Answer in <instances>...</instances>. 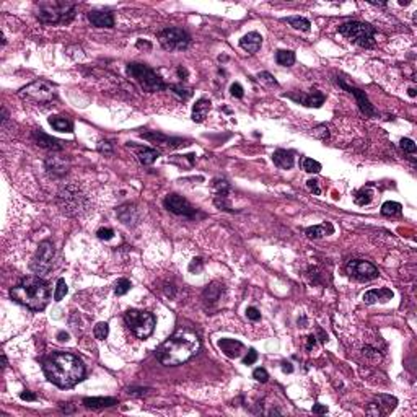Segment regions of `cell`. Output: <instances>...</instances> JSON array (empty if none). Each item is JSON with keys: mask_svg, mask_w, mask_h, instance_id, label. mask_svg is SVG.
Returning <instances> with one entry per match:
<instances>
[{"mask_svg": "<svg viewBox=\"0 0 417 417\" xmlns=\"http://www.w3.org/2000/svg\"><path fill=\"white\" fill-rule=\"evenodd\" d=\"M393 298V292L389 288H373L368 290L367 293H363V302L367 305H373L377 302H388Z\"/></svg>", "mask_w": 417, "mask_h": 417, "instance_id": "25", "label": "cell"}, {"mask_svg": "<svg viewBox=\"0 0 417 417\" xmlns=\"http://www.w3.org/2000/svg\"><path fill=\"white\" fill-rule=\"evenodd\" d=\"M127 75L147 93L163 92V90L168 88V85L163 82V78L153 69L145 66V64H139V62L127 64Z\"/></svg>", "mask_w": 417, "mask_h": 417, "instance_id": "5", "label": "cell"}, {"mask_svg": "<svg viewBox=\"0 0 417 417\" xmlns=\"http://www.w3.org/2000/svg\"><path fill=\"white\" fill-rule=\"evenodd\" d=\"M302 168L307 171V173H319V171H321V163L313 158H303Z\"/></svg>", "mask_w": 417, "mask_h": 417, "instance_id": "35", "label": "cell"}, {"mask_svg": "<svg viewBox=\"0 0 417 417\" xmlns=\"http://www.w3.org/2000/svg\"><path fill=\"white\" fill-rule=\"evenodd\" d=\"M253 378L256 380V382H261V383H267V380H269V373H267L264 368H256V370L253 372Z\"/></svg>", "mask_w": 417, "mask_h": 417, "instance_id": "43", "label": "cell"}, {"mask_svg": "<svg viewBox=\"0 0 417 417\" xmlns=\"http://www.w3.org/2000/svg\"><path fill=\"white\" fill-rule=\"evenodd\" d=\"M354 199H355V204H359V206L370 204V201H372V191H368V189H360V191H357Z\"/></svg>", "mask_w": 417, "mask_h": 417, "instance_id": "37", "label": "cell"}, {"mask_svg": "<svg viewBox=\"0 0 417 417\" xmlns=\"http://www.w3.org/2000/svg\"><path fill=\"white\" fill-rule=\"evenodd\" d=\"M312 136L314 139H319V140H326V139H329V131L324 124H319L314 129H312Z\"/></svg>", "mask_w": 417, "mask_h": 417, "instance_id": "40", "label": "cell"}, {"mask_svg": "<svg viewBox=\"0 0 417 417\" xmlns=\"http://www.w3.org/2000/svg\"><path fill=\"white\" fill-rule=\"evenodd\" d=\"M46 378L59 388H72L85 377V365L70 352H52L42 360Z\"/></svg>", "mask_w": 417, "mask_h": 417, "instance_id": "1", "label": "cell"}, {"mask_svg": "<svg viewBox=\"0 0 417 417\" xmlns=\"http://www.w3.org/2000/svg\"><path fill=\"white\" fill-rule=\"evenodd\" d=\"M312 411H313V414H326L328 413V408L323 404H314Z\"/></svg>", "mask_w": 417, "mask_h": 417, "instance_id": "53", "label": "cell"}, {"mask_svg": "<svg viewBox=\"0 0 417 417\" xmlns=\"http://www.w3.org/2000/svg\"><path fill=\"white\" fill-rule=\"evenodd\" d=\"M160 157V152L155 150V148H148V147H140L137 150V158L142 165H152L155 160Z\"/></svg>", "mask_w": 417, "mask_h": 417, "instance_id": "30", "label": "cell"}, {"mask_svg": "<svg viewBox=\"0 0 417 417\" xmlns=\"http://www.w3.org/2000/svg\"><path fill=\"white\" fill-rule=\"evenodd\" d=\"M282 370H284L285 373H292L293 372L292 363L290 362H282Z\"/></svg>", "mask_w": 417, "mask_h": 417, "instance_id": "56", "label": "cell"}, {"mask_svg": "<svg viewBox=\"0 0 417 417\" xmlns=\"http://www.w3.org/2000/svg\"><path fill=\"white\" fill-rule=\"evenodd\" d=\"M399 147L404 153L416 155V143H414V140H411V139H401Z\"/></svg>", "mask_w": 417, "mask_h": 417, "instance_id": "41", "label": "cell"}, {"mask_svg": "<svg viewBox=\"0 0 417 417\" xmlns=\"http://www.w3.org/2000/svg\"><path fill=\"white\" fill-rule=\"evenodd\" d=\"M284 96L293 100L295 103L308 106V108H321L326 100V96L321 92H318V90H312L310 93H287Z\"/></svg>", "mask_w": 417, "mask_h": 417, "instance_id": "15", "label": "cell"}, {"mask_svg": "<svg viewBox=\"0 0 417 417\" xmlns=\"http://www.w3.org/2000/svg\"><path fill=\"white\" fill-rule=\"evenodd\" d=\"M2 360H3V368H7L8 367V360H7V355L2 354Z\"/></svg>", "mask_w": 417, "mask_h": 417, "instance_id": "60", "label": "cell"}, {"mask_svg": "<svg viewBox=\"0 0 417 417\" xmlns=\"http://www.w3.org/2000/svg\"><path fill=\"white\" fill-rule=\"evenodd\" d=\"M246 316H248V319H251V321H259V319H261V313H259L258 308L249 307V308L246 310Z\"/></svg>", "mask_w": 417, "mask_h": 417, "instance_id": "49", "label": "cell"}, {"mask_svg": "<svg viewBox=\"0 0 417 417\" xmlns=\"http://www.w3.org/2000/svg\"><path fill=\"white\" fill-rule=\"evenodd\" d=\"M409 96H416V90L414 88H409Z\"/></svg>", "mask_w": 417, "mask_h": 417, "instance_id": "61", "label": "cell"}, {"mask_svg": "<svg viewBox=\"0 0 417 417\" xmlns=\"http://www.w3.org/2000/svg\"><path fill=\"white\" fill-rule=\"evenodd\" d=\"M285 21L292 26V28L300 30V31H310V26H312V23L303 17H288L285 18Z\"/></svg>", "mask_w": 417, "mask_h": 417, "instance_id": "33", "label": "cell"}, {"mask_svg": "<svg viewBox=\"0 0 417 417\" xmlns=\"http://www.w3.org/2000/svg\"><path fill=\"white\" fill-rule=\"evenodd\" d=\"M272 162H274L276 167H279L282 170H290L293 167V163H295V158H293V152L279 148V150L272 153Z\"/></svg>", "mask_w": 417, "mask_h": 417, "instance_id": "26", "label": "cell"}, {"mask_svg": "<svg viewBox=\"0 0 417 417\" xmlns=\"http://www.w3.org/2000/svg\"><path fill=\"white\" fill-rule=\"evenodd\" d=\"M31 139H33V142L36 145H39L41 148H46V150H51V152L64 150V142L57 140V139H54L52 136H47V134L42 131H33L31 132Z\"/></svg>", "mask_w": 417, "mask_h": 417, "instance_id": "17", "label": "cell"}, {"mask_svg": "<svg viewBox=\"0 0 417 417\" xmlns=\"http://www.w3.org/2000/svg\"><path fill=\"white\" fill-rule=\"evenodd\" d=\"M256 360H258V352H256L254 349H249L246 357L243 359V363H244V365H253Z\"/></svg>", "mask_w": 417, "mask_h": 417, "instance_id": "48", "label": "cell"}, {"mask_svg": "<svg viewBox=\"0 0 417 417\" xmlns=\"http://www.w3.org/2000/svg\"><path fill=\"white\" fill-rule=\"evenodd\" d=\"M261 44H263V36L256 31H251V33L244 35L242 39H240V47L243 51L249 52V54H254V52L259 51Z\"/></svg>", "mask_w": 417, "mask_h": 417, "instance_id": "22", "label": "cell"}, {"mask_svg": "<svg viewBox=\"0 0 417 417\" xmlns=\"http://www.w3.org/2000/svg\"><path fill=\"white\" fill-rule=\"evenodd\" d=\"M131 287H132V284H131V280H127V279H119L117 280V284H116V287H114V292H116V295H126L127 292L131 290Z\"/></svg>", "mask_w": 417, "mask_h": 417, "instance_id": "39", "label": "cell"}, {"mask_svg": "<svg viewBox=\"0 0 417 417\" xmlns=\"http://www.w3.org/2000/svg\"><path fill=\"white\" fill-rule=\"evenodd\" d=\"M148 391V388H127V394H131V396H143Z\"/></svg>", "mask_w": 417, "mask_h": 417, "instance_id": "51", "label": "cell"}, {"mask_svg": "<svg viewBox=\"0 0 417 417\" xmlns=\"http://www.w3.org/2000/svg\"><path fill=\"white\" fill-rule=\"evenodd\" d=\"M208 111H210V101L206 98H201L196 101L194 108H192V121L202 122L207 117Z\"/></svg>", "mask_w": 417, "mask_h": 417, "instance_id": "27", "label": "cell"}, {"mask_svg": "<svg viewBox=\"0 0 417 417\" xmlns=\"http://www.w3.org/2000/svg\"><path fill=\"white\" fill-rule=\"evenodd\" d=\"M117 404L116 398H85L83 406L92 409H103V408H113Z\"/></svg>", "mask_w": 417, "mask_h": 417, "instance_id": "28", "label": "cell"}, {"mask_svg": "<svg viewBox=\"0 0 417 417\" xmlns=\"http://www.w3.org/2000/svg\"><path fill=\"white\" fill-rule=\"evenodd\" d=\"M339 33L350 42L360 47H373L375 46V33L377 30L372 25L363 21H346L339 26Z\"/></svg>", "mask_w": 417, "mask_h": 417, "instance_id": "7", "label": "cell"}, {"mask_svg": "<svg viewBox=\"0 0 417 417\" xmlns=\"http://www.w3.org/2000/svg\"><path fill=\"white\" fill-rule=\"evenodd\" d=\"M88 21L96 28H113L114 26V17L111 12H104V10H92L87 13Z\"/></svg>", "mask_w": 417, "mask_h": 417, "instance_id": "18", "label": "cell"}, {"mask_svg": "<svg viewBox=\"0 0 417 417\" xmlns=\"http://www.w3.org/2000/svg\"><path fill=\"white\" fill-rule=\"evenodd\" d=\"M218 347H220V350L228 357V359H238L244 350L243 342L235 341V339H228V338L218 341Z\"/></svg>", "mask_w": 417, "mask_h": 417, "instance_id": "20", "label": "cell"}, {"mask_svg": "<svg viewBox=\"0 0 417 417\" xmlns=\"http://www.w3.org/2000/svg\"><path fill=\"white\" fill-rule=\"evenodd\" d=\"M178 75L183 78V80H186V78H188V70H186L183 66H179V67H178Z\"/></svg>", "mask_w": 417, "mask_h": 417, "instance_id": "57", "label": "cell"}, {"mask_svg": "<svg viewBox=\"0 0 417 417\" xmlns=\"http://www.w3.org/2000/svg\"><path fill=\"white\" fill-rule=\"evenodd\" d=\"M338 83L346 90V92H349L350 95L355 96L357 104H359V109H360V113L363 116H367V117H377L378 116L377 109L373 108V104L370 103V100H368V96L365 95V92H362V90L355 88V87H350V85H347L346 82H342V80H339Z\"/></svg>", "mask_w": 417, "mask_h": 417, "instance_id": "14", "label": "cell"}, {"mask_svg": "<svg viewBox=\"0 0 417 417\" xmlns=\"http://www.w3.org/2000/svg\"><path fill=\"white\" fill-rule=\"evenodd\" d=\"M230 93H232V96H235V98H243V87L240 83H233L232 87H230Z\"/></svg>", "mask_w": 417, "mask_h": 417, "instance_id": "50", "label": "cell"}, {"mask_svg": "<svg viewBox=\"0 0 417 417\" xmlns=\"http://www.w3.org/2000/svg\"><path fill=\"white\" fill-rule=\"evenodd\" d=\"M20 398L23 401H36V394H33L31 391H23L20 394Z\"/></svg>", "mask_w": 417, "mask_h": 417, "instance_id": "54", "label": "cell"}, {"mask_svg": "<svg viewBox=\"0 0 417 417\" xmlns=\"http://www.w3.org/2000/svg\"><path fill=\"white\" fill-rule=\"evenodd\" d=\"M96 237L100 240H104V242H108L114 237V230L113 228H100L98 232H96Z\"/></svg>", "mask_w": 417, "mask_h": 417, "instance_id": "45", "label": "cell"}, {"mask_svg": "<svg viewBox=\"0 0 417 417\" xmlns=\"http://www.w3.org/2000/svg\"><path fill=\"white\" fill-rule=\"evenodd\" d=\"M158 41L167 51H184L189 46L191 38L181 28H167L158 33Z\"/></svg>", "mask_w": 417, "mask_h": 417, "instance_id": "11", "label": "cell"}, {"mask_svg": "<svg viewBox=\"0 0 417 417\" xmlns=\"http://www.w3.org/2000/svg\"><path fill=\"white\" fill-rule=\"evenodd\" d=\"M346 272L347 276L352 277V279L355 280H360V282H367V280H373L377 279L380 276V272L375 266L372 263H368V261H363V259H354L350 261L349 264L346 266Z\"/></svg>", "mask_w": 417, "mask_h": 417, "instance_id": "12", "label": "cell"}, {"mask_svg": "<svg viewBox=\"0 0 417 417\" xmlns=\"http://www.w3.org/2000/svg\"><path fill=\"white\" fill-rule=\"evenodd\" d=\"M93 334H95V338L98 339V341H104L106 338H108V334H109V326L108 323H98L95 326V329H93Z\"/></svg>", "mask_w": 417, "mask_h": 417, "instance_id": "36", "label": "cell"}, {"mask_svg": "<svg viewBox=\"0 0 417 417\" xmlns=\"http://www.w3.org/2000/svg\"><path fill=\"white\" fill-rule=\"evenodd\" d=\"M77 5L64 0H47L36 5V18L42 25H67L75 17Z\"/></svg>", "mask_w": 417, "mask_h": 417, "instance_id": "4", "label": "cell"}, {"mask_svg": "<svg viewBox=\"0 0 417 417\" xmlns=\"http://www.w3.org/2000/svg\"><path fill=\"white\" fill-rule=\"evenodd\" d=\"M401 204L399 202H391V201H388V202H384V204L382 206V213L383 215H386V217H391V215H399L401 213Z\"/></svg>", "mask_w": 417, "mask_h": 417, "instance_id": "34", "label": "cell"}, {"mask_svg": "<svg viewBox=\"0 0 417 417\" xmlns=\"http://www.w3.org/2000/svg\"><path fill=\"white\" fill-rule=\"evenodd\" d=\"M67 292H69V287L66 284V280L64 279H59L57 280V285H56V292H54V300L56 302H61L64 297L67 295Z\"/></svg>", "mask_w": 417, "mask_h": 417, "instance_id": "38", "label": "cell"}, {"mask_svg": "<svg viewBox=\"0 0 417 417\" xmlns=\"http://www.w3.org/2000/svg\"><path fill=\"white\" fill-rule=\"evenodd\" d=\"M202 267H204V261L201 258H196V259H192V263L189 264V271L192 274H197V272L202 271Z\"/></svg>", "mask_w": 417, "mask_h": 417, "instance_id": "47", "label": "cell"}, {"mask_svg": "<svg viewBox=\"0 0 417 417\" xmlns=\"http://www.w3.org/2000/svg\"><path fill=\"white\" fill-rule=\"evenodd\" d=\"M18 96L23 101H30L35 104H46L56 100V87L47 80H36L26 85L18 92Z\"/></svg>", "mask_w": 417, "mask_h": 417, "instance_id": "8", "label": "cell"}, {"mask_svg": "<svg viewBox=\"0 0 417 417\" xmlns=\"http://www.w3.org/2000/svg\"><path fill=\"white\" fill-rule=\"evenodd\" d=\"M57 206L66 215L77 217L88 208V197L80 191L78 186L69 184L57 192Z\"/></svg>", "mask_w": 417, "mask_h": 417, "instance_id": "6", "label": "cell"}, {"mask_svg": "<svg viewBox=\"0 0 417 417\" xmlns=\"http://www.w3.org/2000/svg\"><path fill=\"white\" fill-rule=\"evenodd\" d=\"M276 61L282 67H292L295 64V52L288 49H279L276 52Z\"/></svg>", "mask_w": 417, "mask_h": 417, "instance_id": "32", "label": "cell"}, {"mask_svg": "<svg viewBox=\"0 0 417 417\" xmlns=\"http://www.w3.org/2000/svg\"><path fill=\"white\" fill-rule=\"evenodd\" d=\"M163 206L167 210L174 213V215L188 217V218H194L197 215V208L192 204H189L188 199H184L183 196H178V194H168L165 197Z\"/></svg>", "mask_w": 417, "mask_h": 417, "instance_id": "13", "label": "cell"}, {"mask_svg": "<svg viewBox=\"0 0 417 417\" xmlns=\"http://www.w3.org/2000/svg\"><path fill=\"white\" fill-rule=\"evenodd\" d=\"M52 264H54V244L49 240H44L39 243L36 254L31 259V271L36 276H44L52 269Z\"/></svg>", "mask_w": 417, "mask_h": 417, "instance_id": "10", "label": "cell"}, {"mask_svg": "<svg viewBox=\"0 0 417 417\" xmlns=\"http://www.w3.org/2000/svg\"><path fill=\"white\" fill-rule=\"evenodd\" d=\"M334 228L331 223H323V225H314V227H308L305 230V233H307L308 238H313V240H318V238H323L324 235L328 233H333Z\"/></svg>", "mask_w": 417, "mask_h": 417, "instance_id": "29", "label": "cell"}, {"mask_svg": "<svg viewBox=\"0 0 417 417\" xmlns=\"http://www.w3.org/2000/svg\"><path fill=\"white\" fill-rule=\"evenodd\" d=\"M258 77H259L261 82L267 83V85H269V87H279V83H277V80H276L274 77H272L269 72H261Z\"/></svg>", "mask_w": 417, "mask_h": 417, "instance_id": "44", "label": "cell"}, {"mask_svg": "<svg viewBox=\"0 0 417 417\" xmlns=\"http://www.w3.org/2000/svg\"><path fill=\"white\" fill-rule=\"evenodd\" d=\"M117 217L126 225H134L140 218V212H139V208L134 204H124L117 208Z\"/></svg>", "mask_w": 417, "mask_h": 417, "instance_id": "23", "label": "cell"}, {"mask_svg": "<svg viewBox=\"0 0 417 417\" xmlns=\"http://www.w3.org/2000/svg\"><path fill=\"white\" fill-rule=\"evenodd\" d=\"M10 297L31 312H41L51 300V290L39 276H28L10 290Z\"/></svg>", "mask_w": 417, "mask_h": 417, "instance_id": "3", "label": "cell"}, {"mask_svg": "<svg viewBox=\"0 0 417 417\" xmlns=\"http://www.w3.org/2000/svg\"><path fill=\"white\" fill-rule=\"evenodd\" d=\"M213 191H215V197H213V202L215 206L220 208V210H227V212H233L232 206H230L228 201V194L232 188L227 183L225 179H213Z\"/></svg>", "mask_w": 417, "mask_h": 417, "instance_id": "16", "label": "cell"}, {"mask_svg": "<svg viewBox=\"0 0 417 417\" xmlns=\"http://www.w3.org/2000/svg\"><path fill=\"white\" fill-rule=\"evenodd\" d=\"M69 163L66 158L57 157V155H51L49 158L46 160V170L49 171L52 176H64L67 173Z\"/></svg>", "mask_w": 417, "mask_h": 417, "instance_id": "24", "label": "cell"}, {"mask_svg": "<svg viewBox=\"0 0 417 417\" xmlns=\"http://www.w3.org/2000/svg\"><path fill=\"white\" fill-rule=\"evenodd\" d=\"M124 321L139 339L150 338L155 329V316L143 310H127L124 313Z\"/></svg>", "mask_w": 417, "mask_h": 417, "instance_id": "9", "label": "cell"}, {"mask_svg": "<svg viewBox=\"0 0 417 417\" xmlns=\"http://www.w3.org/2000/svg\"><path fill=\"white\" fill-rule=\"evenodd\" d=\"M168 88L174 90V93L179 95V98H183V100H188L189 96L192 95L191 90H186L184 87H181V85H168Z\"/></svg>", "mask_w": 417, "mask_h": 417, "instance_id": "42", "label": "cell"}, {"mask_svg": "<svg viewBox=\"0 0 417 417\" xmlns=\"http://www.w3.org/2000/svg\"><path fill=\"white\" fill-rule=\"evenodd\" d=\"M49 124L52 126V129L59 131V132H72L73 129L72 122L69 121L67 117H62V116H51Z\"/></svg>", "mask_w": 417, "mask_h": 417, "instance_id": "31", "label": "cell"}, {"mask_svg": "<svg viewBox=\"0 0 417 417\" xmlns=\"http://www.w3.org/2000/svg\"><path fill=\"white\" fill-rule=\"evenodd\" d=\"M222 295H223V285L220 282H212V284H208L206 287L204 293H202V300H204L206 307L210 308L220 302Z\"/></svg>", "mask_w": 417, "mask_h": 417, "instance_id": "21", "label": "cell"}, {"mask_svg": "<svg viewBox=\"0 0 417 417\" xmlns=\"http://www.w3.org/2000/svg\"><path fill=\"white\" fill-rule=\"evenodd\" d=\"M314 344H316V336H308L307 338V350H312L313 347H314Z\"/></svg>", "mask_w": 417, "mask_h": 417, "instance_id": "55", "label": "cell"}, {"mask_svg": "<svg viewBox=\"0 0 417 417\" xmlns=\"http://www.w3.org/2000/svg\"><path fill=\"white\" fill-rule=\"evenodd\" d=\"M318 334H319V338H321V339H319L321 342H326V341H328V334H324V333H323V329H318Z\"/></svg>", "mask_w": 417, "mask_h": 417, "instance_id": "59", "label": "cell"}, {"mask_svg": "<svg viewBox=\"0 0 417 417\" xmlns=\"http://www.w3.org/2000/svg\"><path fill=\"white\" fill-rule=\"evenodd\" d=\"M307 186H308L310 191L314 192V194H321V188H319V184H318L316 179H308V181H307Z\"/></svg>", "mask_w": 417, "mask_h": 417, "instance_id": "52", "label": "cell"}, {"mask_svg": "<svg viewBox=\"0 0 417 417\" xmlns=\"http://www.w3.org/2000/svg\"><path fill=\"white\" fill-rule=\"evenodd\" d=\"M57 339L61 341V342H66V341H69V334H67V333H64V331H62V333H59V334H57Z\"/></svg>", "mask_w": 417, "mask_h": 417, "instance_id": "58", "label": "cell"}, {"mask_svg": "<svg viewBox=\"0 0 417 417\" xmlns=\"http://www.w3.org/2000/svg\"><path fill=\"white\" fill-rule=\"evenodd\" d=\"M140 137L147 139V140H150L153 143H160V145H167V147H179V145H186L183 139H174V137H168V136H163V134H160L157 131L153 132H143L140 134Z\"/></svg>", "mask_w": 417, "mask_h": 417, "instance_id": "19", "label": "cell"}, {"mask_svg": "<svg viewBox=\"0 0 417 417\" xmlns=\"http://www.w3.org/2000/svg\"><path fill=\"white\" fill-rule=\"evenodd\" d=\"M201 349V339L196 331L178 328L157 349V359L163 365L174 367L192 359Z\"/></svg>", "mask_w": 417, "mask_h": 417, "instance_id": "2", "label": "cell"}, {"mask_svg": "<svg viewBox=\"0 0 417 417\" xmlns=\"http://www.w3.org/2000/svg\"><path fill=\"white\" fill-rule=\"evenodd\" d=\"M98 152L100 153H103V155H113V145L108 142V140H101L98 143Z\"/></svg>", "mask_w": 417, "mask_h": 417, "instance_id": "46", "label": "cell"}]
</instances>
